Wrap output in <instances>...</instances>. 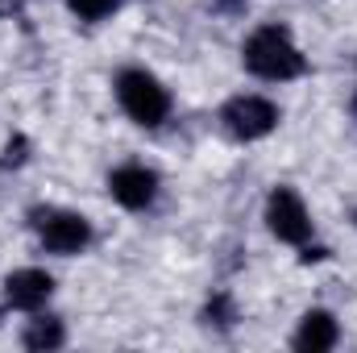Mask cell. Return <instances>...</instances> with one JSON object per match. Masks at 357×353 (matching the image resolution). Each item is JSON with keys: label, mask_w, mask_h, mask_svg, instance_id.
Listing matches in <instances>:
<instances>
[{"label": "cell", "mask_w": 357, "mask_h": 353, "mask_svg": "<svg viewBox=\"0 0 357 353\" xmlns=\"http://www.w3.org/2000/svg\"><path fill=\"white\" fill-rule=\"evenodd\" d=\"M237 320H241L237 299L229 291H212L208 303H204V312H199V324L212 329V333H229V329H237Z\"/></svg>", "instance_id": "cell-10"}, {"label": "cell", "mask_w": 357, "mask_h": 353, "mask_svg": "<svg viewBox=\"0 0 357 353\" xmlns=\"http://www.w3.org/2000/svg\"><path fill=\"white\" fill-rule=\"evenodd\" d=\"M21 345L29 353H54L67 345V324H63V316H54V312H29V320H25V329H21Z\"/></svg>", "instance_id": "cell-9"}, {"label": "cell", "mask_w": 357, "mask_h": 353, "mask_svg": "<svg viewBox=\"0 0 357 353\" xmlns=\"http://www.w3.org/2000/svg\"><path fill=\"white\" fill-rule=\"evenodd\" d=\"M4 312H8V308H4V303H0V316H4Z\"/></svg>", "instance_id": "cell-14"}, {"label": "cell", "mask_w": 357, "mask_h": 353, "mask_svg": "<svg viewBox=\"0 0 357 353\" xmlns=\"http://www.w3.org/2000/svg\"><path fill=\"white\" fill-rule=\"evenodd\" d=\"M341 345V320L328 308H307L291 333V350L299 353H328Z\"/></svg>", "instance_id": "cell-8"}, {"label": "cell", "mask_w": 357, "mask_h": 353, "mask_svg": "<svg viewBox=\"0 0 357 353\" xmlns=\"http://www.w3.org/2000/svg\"><path fill=\"white\" fill-rule=\"evenodd\" d=\"M42 254H54V258H79L88 254L91 241H96V225H91L84 212L75 208H59V204H38L25 212Z\"/></svg>", "instance_id": "cell-3"}, {"label": "cell", "mask_w": 357, "mask_h": 353, "mask_svg": "<svg viewBox=\"0 0 357 353\" xmlns=\"http://www.w3.org/2000/svg\"><path fill=\"white\" fill-rule=\"evenodd\" d=\"M25 163H29V137L25 133H13L4 142V150H0V171H17Z\"/></svg>", "instance_id": "cell-12"}, {"label": "cell", "mask_w": 357, "mask_h": 353, "mask_svg": "<svg viewBox=\"0 0 357 353\" xmlns=\"http://www.w3.org/2000/svg\"><path fill=\"white\" fill-rule=\"evenodd\" d=\"M262 220H266V233L282 246H307L316 237V220H312V208L307 200L291 187V183H274L262 204Z\"/></svg>", "instance_id": "cell-5"}, {"label": "cell", "mask_w": 357, "mask_h": 353, "mask_svg": "<svg viewBox=\"0 0 357 353\" xmlns=\"http://www.w3.org/2000/svg\"><path fill=\"white\" fill-rule=\"evenodd\" d=\"M241 67H245V75H254L262 84H295L307 75V54L299 50L295 33L282 21H266L245 33Z\"/></svg>", "instance_id": "cell-1"}, {"label": "cell", "mask_w": 357, "mask_h": 353, "mask_svg": "<svg viewBox=\"0 0 357 353\" xmlns=\"http://www.w3.org/2000/svg\"><path fill=\"white\" fill-rule=\"evenodd\" d=\"M278 125H282V108L262 91H237L220 104V129L241 146L266 142Z\"/></svg>", "instance_id": "cell-4"}, {"label": "cell", "mask_w": 357, "mask_h": 353, "mask_svg": "<svg viewBox=\"0 0 357 353\" xmlns=\"http://www.w3.org/2000/svg\"><path fill=\"white\" fill-rule=\"evenodd\" d=\"M121 4H125V0H67V13H71L75 21L100 25V21H108Z\"/></svg>", "instance_id": "cell-11"}, {"label": "cell", "mask_w": 357, "mask_h": 353, "mask_svg": "<svg viewBox=\"0 0 357 353\" xmlns=\"http://www.w3.org/2000/svg\"><path fill=\"white\" fill-rule=\"evenodd\" d=\"M104 187H108V200L116 208H125V212H150L162 200V175L154 167H146V163L112 167L108 179H104Z\"/></svg>", "instance_id": "cell-6"}, {"label": "cell", "mask_w": 357, "mask_h": 353, "mask_svg": "<svg viewBox=\"0 0 357 353\" xmlns=\"http://www.w3.org/2000/svg\"><path fill=\"white\" fill-rule=\"evenodd\" d=\"M220 4H237V0H220Z\"/></svg>", "instance_id": "cell-15"}, {"label": "cell", "mask_w": 357, "mask_h": 353, "mask_svg": "<svg viewBox=\"0 0 357 353\" xmlns=\"http://www.w3.org/2000/svg\"><path fill=\"white\" fill-rule=\"evenodd\" d=\"M349 108H354V117H357V91H354V104H349Z\"/></svg>", "instance_id": "cell-13"}, {"label": "cell", "mask_w": 357, "mask_h": 353, "mask_svg": "<svg viewBox=\"0 0 357 353\" xmlns=\"http://www.w3.org/2000/svg\"><path fill=\"white\" fill-rule=\"evenodd\" d=\"M354 225H357V212H354Z\"/></svg>", "instance_id": "cell-16"}, {"label": "cell", "mask_w": 357, "mask_h": 353, "mask_svg": "<svg viewBox=\"0 0 357 353\" xmlns=\"http://www.w3.org/2000/svg\"><path fill=\"white\" fill-rule=\"evenodd\" d=\"M112 96H116V108L137 125V129H162L175 112V96L171 88L150 71V67H121L112 75Z\"/></svg>", "instance_id": "cell-2"}, {"label": "cell", "mask_w": 357, "mask_h": 353, "mask_svg": "<svg viewBox=\"0 0 357 353\" xmlns=\"http://www.w3.org/2000/svg\"><path fill=\"white\" fill-rule=\"evenodd\" d=\"M54 274L46 270V266H21V270H13L8 278H4V291H0V303L8 308V312H42L50 299H54Z\"/></svg>", "instance_id": "cell-7"}]
</instances>
